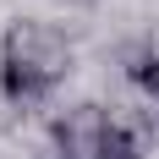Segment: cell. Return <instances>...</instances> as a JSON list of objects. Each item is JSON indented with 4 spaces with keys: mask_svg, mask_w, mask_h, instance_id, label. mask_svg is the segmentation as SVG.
<instances>
[{
    "mask_svg": "<svg viewBox=\"0 0 159 159\" xmlns=\"http://www.w3.org/2000/svg\"><path fill=\"white\" fill-rule=\"evenodd\" d=\"M121 115L99 99H77L49 121V148L55 159H110V137Z\"/></svg>",
    "mask_w": 159,
    "mask_h": 159,
    "instance_id": "cell-2",
    "label": "cell"
},
{
    "mask_svg": "<svg viewBox=\"0 0 159 159\" xmlns=\"http://www.w3.org/2000/svg\"><path fill=\"white\" fill-rule=\"evenodd\" d=\"M143 39H148V44H154V49H159V28H154V33H143Z\"/></svg>",
    "mask_w": 159,
    "mask_h": 159,
    "instance_id": "cell-5",
    "label": "cell"
},
{
    "mask_svg": "<svg viewBox=\"0 0 159 159\" xmlns=\"http://www.w3.org/2000/svg\"><path fill=\"white\" fill-rule=\"evenodd\" d=\"M143 148H148L143 126H132L126 115H121L115 121V137H110V159H143Z\"/></svg>",
    "mask_w": 159,
    "mask_h": 159,
    "instance_id": "cell-4",
    "label": "cell"
},
{
    "mask_svg": "<svg viewBox=\"0 0 159 159\" xmlns=\"http://www.w3.org/2000/svg\"><path fill=\"white\" fill-rule=\"evenodd\" d=\"M115 66H121V77H126L148 104H159V49L148 44V39H126V44L115 49Z\"/></svg>",
    "mask_w": 159,
    "mask_h": 159,
    "instance_id": "cell-3",
    "label": "cell"
},
{
    "mask_svg": "<svg viewBox=\"0 0 159 159\" xmlns=\"http://www.w3.org/2000/svg\"><path fill=\"white\" fill-rule=\"evenodd\" d=\"M77 71V44L44 16H11L0 33V99L11 110L44 104Z\"/></svg>",
    "mask_w": 159,
    "mask_h": 159,
    "instance_id": "cell-1",
    "label": "cell"
}]
</instances>
